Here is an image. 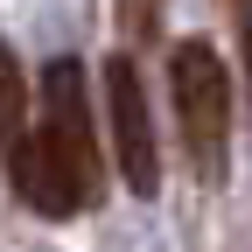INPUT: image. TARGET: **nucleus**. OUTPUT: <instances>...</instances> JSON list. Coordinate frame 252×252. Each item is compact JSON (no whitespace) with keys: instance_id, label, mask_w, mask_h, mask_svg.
<instances>
[{"instance_id":"obj_1","label":"nucleus","mask_w":252,"mask_h":252,"mask_svg":"<svg viewBox=\"0 0 252 252\" xmlns=\"http://www.w3.org/2000/svg\"><path fill=\"white\" fill-rule=\"evenodd\" d=\"M98 189H105V168H98L84 70L70 56H49L35 84V196L28 203L42 217H77L98 203Z\"/></svg>"},{"instance_id":"obj_4","label":"nucleus","mask_w":252,"mask_h":252,"mask_svg":"<svg viewBox=\"0 0 252 252\" xmlns=\"http://www.w3.org/2000/svg\"><path fill=\"white\" fill-rule=\"evenodd\" d=\"M0 161H7L14 196H35V91L21 77V56L0 42Z\"/></svg>"},{"instance_id":"obj_5","label":"nucleus","mask_w":252,"mask_h":252,"mask_svg":"<svg viewBox=\"0 0 252 252\" xmlns=\"http://www.w3.org/2000/svg\"><path fill=\"white\" fill-rule=\"evenodd\" d=\"M161 7H168V0H119L126 42H154V35H161Z\"/></svg>"},{"instance_id":"obj_2","label":"nucleus","mask_w":252,"mask_h":252,"mask_svg":"<svg viewBox=\"0 0 252 252\" xmlns=\"http://www.w3.org/2000/svg\"><path fill=\"white\" fill-rule=\"evenodd\" d=\"M168 105H175V140H182V161L196 182H224L231 175V70L203 35H189L168 49Z\"/></svg>"},{"instance_id":"obj_3","label":"nucleus","mask_w":252,"mask_h":252,"mask_svg":"<svg viewBox=\"0 0 252 252\" xmlns=\"http://www.w3.org/2000/svg\"><path fill=\"white\" fill-rule=\"evenodd\" d=\"M105 112H112V147H119V175L133 196L161 189V140H154V112H147V84L133 49H119L105 63Z\"/></svg>"},{"instance_id":"obj_6","label":"nucleus","mask_w":252,"mask_h":252,"mask_svg":"<svg viewBox=\"0 0 252 252\" xmlns=\"http://www.w3.org/2000/svg\"><path fill=\"white\" fill-rule=\"evenodd\" d=\"M231 28H238V49H245V98H252V0H231Z\"/></svg>"}]
</instances>
